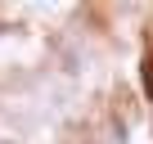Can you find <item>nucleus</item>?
Here are the masks:
<instances>
[{"label":"nucleus","instance_id":"f257e3e1","mask_svg":"<svg viewBox=\"0 0 153 144\" xmlns=\"http://www.w3.org/2000/svg\"><path fill=\"white\" fill-rule=\"evenodd\" d=\"M0 117H5V126H14L18 135H36L41 131V117L36 113H23V108H5Z\"/></svg>","mask_w":153,"mask_h":144}]
</instances>
